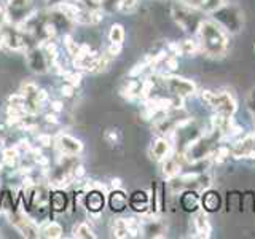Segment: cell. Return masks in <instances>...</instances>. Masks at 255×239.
Segmentation results:
<instances>
[{
  "instance_id": "obj_1",
  "label": "cell",
  "mask_w": 255,
  "mask_h": 239,
  "mask_svg": "<svg viewBox=\"0 0 255 239\" xmlns=\"http://www.w3.org/2000/svg\"><path fill=\"white\" fill-rule=\"evenodd\" d=\"M198 45L199 51L207 58L219 59L228 51V35L227 30L219 26L215 21H203L198 27Z\"/></svg>"
},
{
  "instance_id": "obj_2",
  "label": "cell",
  "mask_w": 255,
  "mask_h": 239,
  "mask_svg": "<svg viewBox=\"0 0 255 239\" xmlns=\"http://www.w3.org/2000/svg\"><path fill=\"white\" fill-rule=\"evenodd\" d=\"M219 137H220V134L215 129H212L207 134H201L193 143H190V145L183 150V156H185L188 163H198V161H201V159L214 155L215 148H217Z\"/></svg>"
},
{
  "instance_id": "obj_3",
  "label": "cell",
  "mask_w": 255,
  "mask_h": 239,
  "mask_svg": "<svg viewBox=\"0 0 255 239\" xmlns=\"http://www.w3.org/2000/svg\"><path fill=\"white\" fill-rule=\"evenodd\" d=\"M171 14H172V19L175 21V24L185 32H190V34H195L198 32L199 24L203 22L201 18V10L198 8L191 6L185 2H175L171 8Z\"/></svg>"
},
{
  "instance_id": "obj_4",
  "label": "cell",
  "mask_w": 255,
  "mask_h": 239,
  "mask_svg": "<svg viewBox=\"0 0 255 239\" xmlns=\"http://www.w3.org/2000/svg\"><path fill=\"white\" fill-rule=\"evenodd\" d=\"M201 101L209 106L215 114H222V115H230L233 117L238 110V104L235 101V98L230 93L225 91H201Z\"/></svg>"
},
{
  "instance_id": "obj_5",
  "label": "cell",
  "mask_w": 255,
  "mask_h": 239,
  "mask_svg": "<svg viewBox=\"0 0 255 239\" xmlns=\"http://www.w3.org/2000/svg\"><path fill=\"white\" fill-rule=\"evenodd\" d=\"M214 14L219 26H222L230 34H238L244 26V13L235 5L223 3L214 11Z\"/></svg>"
},
{
  "instance_id": "obj_6",
  "label": "cell",
  "mask_w": 255,
  "mask_h": 239,
  "mask_svg": "<svg viewBox=\"0 0 255 239\" xmlns=\"http://www.w3.org/2000/svg\"><path fill=\"white\" fill-rule=\"evenodd\" d=\"M188 118L187 112L183 110L182 107L177 109H171L161 114V117L155 120L153 123V129L155 132H158L159 135H169L172 134L175 129L179 127L180 123H183Z\"/></svg>"
},
{
  "instance_id": "obj_7",
  "label": "cell",
  "mask_w": 255,
  "mask_h": 239,
  "mask_svg": "<svg viewBox=\"0 0 255 239\" xmlns=\"http://www.w3.org/2000/svg\"><path fill=\"white\" fill-rule=\"evenodd\" d=\"M174 191H182V190H203L211 185V179L204 175L203 172H190L183 175H175L174 179L169 180Z\"/></svg>"
},
{
  "instance_id": "obj_8",
  "label": "cell",
  "mask_w": 255,
  "mask_h": 239,
  "mask_svg": "<svg viewBox=\"0 0 255 239\" xmlns=\"http://www.w3.org/2000/svg\"><path fill=\"white\" fill-rule=\"evenodd\" d=\"M201 126H199L195 120L191 118H187L185 121L180 123L179 127L172 132V135L175 137V142H177L179 145V150L183 153V150H185L190 143H193L199 135H201Z\"/></svg>"
},
{
  "instance_id": "obj_9",
  "label": "cell",
  "mask_w": 255,
  "mask_h": 239,
  "mask_svg": "<svg viewBox=\"0 0 255 239\" xmlns=\"http://www.w3.org/2000/svg\"><path fill=\"white\" fill-rule=\"evenodd\" d=\"M163 83L167 91L172 93L174 98L185 99L196 93V85L191 80L175 77V75H163Z\"/></svg>"
},
{
  "instance_id": "obj_10",
  "label": "cell",
  "mask_w": 255,
  "mask_h": 239,
  "mask_svg": "<svg viewBox=\"0 0 255 239\" xmlns=\"http://www.w3.org/2000/svg\"><path fill=\"white\" fill-rule=\"evenodd\" d=\"M56 8H58L61 14H64L70 21H75L78 24H91V8L85 6L83 3L61 2Z\"/></svg>"
},
{
  "instance_id": "obj_11",
  "label": "cell",
  "mask_w": 255,
  "mask_h": 239,
  "mask_svg": "<svg viewBox=\"0 0 255 239\" xmlns=\"http://www.w3.org/2000/svg\"><path fill=\"white\" fill-rule=\"evenodd\" d=\"M11 223L13 227L19 231L24 238H40V228L37 223L27 217L24 212H14L11 215Z\"/></svg>"
},
{
  "instance_id": "obj_12",
  "label": "cell",
  "mask_w": 255,
  "mask_h": 239,
  "mask_svg": "<svg viewBox=\"0 0 255 239\" xmlns=\"http://www.w3.org/2000/svg\"><path fill=\"white\" fill-rule=\"evenodd\" d=\"M2 32V46L6 50L11 51H26L27 50V42L26 37H24V32L11 27L6 30H0Z\"/></svg>"
},
{
  "instance_id": "obj_13",
  "label": "cell",
  "mask_w": 255,
  "mask_h": 239,
  "mask_svg": "<svg viewBox=\"0 0 255 239\" xmlns=\"http://www.w3.org/2000/svg\"><path fill=\"white\" fill-rule=\"evenodd\" d=\"M212 129L217 131L220 135H227V137H235V135L241 134V127H239L233 117L215 114L212 117Z\"/></svg>"
},
{
  "instance_id": "obj_14",
  "label": "cell",
  "mask_w": 255,
  "mask_h": 239,
  "mask_svg": "<svg viewBox=\"0 0 255 239\" xmlns=\"http://www.w3.org/2000/svg\"><path fill=\"white\" fill-rule=\"evenodd\" d=\"M56 148L61 155H70V156H77L83 151V143L80 139L74 137V135L69 134H58V137L54 140Z\"/></svg>"
},
{
  "instance_id": "obj_15",
  "label": "cell",
  "mask_w": 255,
  "mask_h": 239,
  "mask_svg": "<svg viewBox=\"0 0 255 239\" xmlns=\"http://www.w3.org/2000/svg\"><path fill=\"white\" fill-rule=\"evenodd\" d=\"M26 61H27V66L30 67V70L37 72V74H45V72L51 66V62H50V59H48V56H46V53L42 46L27 51Z\"/></svg>"
},
{
  "instance_id": "obj_16",
  "label": "cell",
  "mask_w": 255,
  "mask_h": 239,
  "mask_svg": "<svg viewBox=\"0 0 255 239\" xmlns=\"http://www.w3.org/2000/svg\"><path fill=\"white\" fill-rule=\"evenodd\" d=\"M183 161H185V156H183L182 151L180 153L177 151L175 155H172V156L169 155L167 158H164L163 159V169H161L163 177L166 180H171L175 177V175H179L182 167H183Z\"/></svg>"
},
{
  "instance_id": "obj_17",
  "label": "cell",
  "mask_w": 255,
  "mask_h": 239,
  "mask_svg": "<svg viewBox=\"0 0 255 239\" xmlns=\"http://www.w3.org/2000/svg\"><path fill=\"white\" fill-rule=\"evenodd\" d=\"M32 6V0H6L8 16L11 21H26L29 8Z\"/></svg>"
},
{
  "instance_id": "obj_18",
  "label": "cell",
  "mask_w": 255,
  "mask_h": 239,
  "mask_svg": "<svg viewBox=\"0 0 255 239\" xmlns=\"http://www.w3.org/2000/svg\"><path fill=\"white\" fill-rule=\"evenodd\" d=\"M171 142L166 137H158L150 147V158L155 159V161H163L164 158L171 155Z\"/></svg>"
},
{
  "instance_id": "obj_19",
  "label": "cell",
  "mask_w": 255,
  "mask_h": 239,
  "mask_svg": "<svg viewBox=\"0 0 255 239\" xmlns=\"http://www.w3.org/2000/svg\"><path fill=\"white\" fill-rule=\"evenodd\" d=\"M104 195H107V193H104L99 188H91L90 193L85 195L86 207L90 209V212L99 214L104 209Z\"/></svg>"
},
{
  "instance_id": "obj_20",
  "label": "cell",
  "mask_w": 255,
  "mask_h": 239,
  "mask_svg": "<svg viewBox=\"0 0 255 239\" xmlns=\"http://www.w3.org/2000/svg\"><path fill=\"white\" fill-rule=\"evenodd\" d=\"M193 225L196 230V238H209L211 236V223L207 219V214L204 209L198 211L193 217Z\"/></svg>"
},
{
  "instance_id": "obj_21",
  "label": "cell",
  "mask_w": 255,
  "mask_h": 239,
  "mask_svg": "<svg viewBox=\"0 0 255 239\" xmlns=\"http://www.w3.org/2000/svg\"><path fill=\"white\" fill-rule=\"evenodd\" d=\"M128 203H129V199H128V195L125 193L123 190H120V188H115L114 193L109 196V204H110L112 211H114V212H122V211H125Z\"/></svg>"
},
{
  "instance_id": "obj_22",
  "label": "cell",
  "mask_w": 255,
  "mask_h": 239,
  "mask_svg": "<svg viewBox=\"0 0 255 239\" xmlns=\"http://www.w3.org/2000/svg\"><path fill=\"white\" fill-rule=\"evenodd\" d=\"M142 233L147 238H164L166 227L159 220H147L145 225L142 227Z\"/></svg>"
},
{
  "instance_id": "obj_23",
  "label": "cell",
  "mask_w": 255,
  "mask_h": 239,
  "mask_svg": "<svg viewBox=\"0 0 255 239\" xmlns=\"http://www.w3.org/2000/svg\"><path fill=\"white\" fill-rule=\"evenodd\" d=\"M201 204L204 207V211H209V212H215V211H219L220 209V206H222V199L219 196L217 191H204V195L201 196Z\"/></svg>"
},
{
  "instance_id": "obj_24",
  "label": "cell",
  "mask_w": 255,
  "mask_h": 239,
  "mask_svg": "<svg viewBox=\"0 0 255 239\" xmlns=\"http://www.w3.org/2000/svg\"><path fill=\"white\" fill-rule=\"evenodd\" d=\"M182 2L195 6V8H198V10H201V11L214 13L217 8H220L223 3H225V0H182Z\"/></svg>"
},
{
  "instance_id": "obj_25",
  "label": "cell",
  "mask_w": 255,
  "mask_h": 239,
  "mask_svg": "<svg viewBox=\"0 0 255 239\" xmlns=\"http://www.w3.org/2000/svg\"><path fill=\"white\" fill-rule=\"evenodd\" d=\"M62 233H64V230L58 222H48L40 228V236L46 239H58L62 236Z\"/></svg>"
},
{
  "instance_id": "obj_26",
  "label": "cell",
  "mask_w": 255,
  "mask_h": 239,
  "mask_svg": "<svg viewBox=\"0 0 255 239\" xmlns=\"http://www.w3.org/2000/svg\"><path fill=\"white\" fill-rule=\"evenodd\" d=\"M148 203H150V198L145 191H135L129 199V204L132 206V209H135L137 212H147Z\"/></svg>"
},
{
  "instance_id": "obj_27",
  "label": "cell",
  "mask_w": 255,
  "mask_h": 239,
  "mask_svg": "<svg viewBox=\"0 0 255 239\" xmlns=\"http://www.w3.org/2000/svg\"><path fill=\"white\" fill-rule=\"evenodd\" d=\"M180 204L185 211H195L199 204V198L196 196L195 190H185L180 196Z\"/></svg>"
},
{
  "instance_id": "obj_28",
  "label": "cell",
  "mask_w": 255,
  "mask_h": 239,
  "mask_svg": "<svg viewBox=\"0 0 255 239\" xmlns=\"http://www.w3.org/2000/svg\"><path fill=\"white\" fill-rule=\"evenodd\" d=\"M112 235L118 239L129 238V230H128L126 219H115L114 220V223H112Z\"/></svg>"
},
{
  "instance_id": "obj_29",
  "label": "cell",
  "mask_w": 255,
  "mask_h": 239,
  "mask_svg": "<svg viewBox=\"0 0 255 239\" xmlns=\"http://www.w3.org/2000/svg\"><path fill=\"white\" fill-rule=\"evenodd\" d=\"M72 236L78 238V239H94L96 235L93 233V230L86 225V223H78L72 230Z\"/></svg>"
},
{
  "instance_id": "obj_30",
  "label": "cell",
  "mask_w": 255,
  "mask_h": 239,
  "mask_svg": "<svg viewBox=\"0 0 255 239\" xmlns=\"http://www.w3.org/2000/svg\"><path fill=\"white\" fill-rule=\"evenodd\" d=\"M109 40L110 43H123L125 40V27L122 24H114L109 30Z\"/></svg>"
},
{
  "instance_id": "obj_31",
  "label": "cell",
  "mask_w": 255,
  "mask_h": 239,
  "mask_svg": "<svg viewBox=\"0 0 255 239\" xmlns=\"http://www.w3.org/2000/svg\"><path fill=\"white\" fill-rule=\"evenodd\" d=\"M50 203H51V207L56 211V212H61L66 209V203H67V198L64 193L58 191V193H54L50 196Z\"/></svg>"
},
{
  "instance_id": "obj_32",
  "label": "cell",
  "mask_w": 255,
  "mask_h": 239,
  "mask_svg": "<svg viewBox=\"0 0 255 239\" xmlns=\"http://www.w3.org/2000/svg\"><path fill=\"white\" fill-rule=\"evenodd\" d=\"M2 156H3V164L5 166H10V167H13L14 164H16V161H18V158H19V151H18V148H13V147H10V148H5L3 150V153H2Z\"/></svg>"
},
{
  "instance_id": "obj_33",
  "label": "cell",
  "mask_w": 255,
  "mask_h": 239,
  "mask_svg": "<svg viewBox=\"0 0 255 239\" xmlns=\"http://www.w3.org/2000/svg\"><path fill=\"white\" fill-rule=\"evenodd\" d=\"M128 230H129V238H135L142 235V223L137 219H126Z\"/></svg>"
},
{
  "instance_id": "obj_34",
  "label": "cell",
  "mask_w": 255,
  "mask_h": 239,
  "mask_svg": "<svg viewBox=\"0 0 255 239\" xmlns=\"http://www.w3.org/2000/svg\"><path fill=\"white\" fill-rule=\"evenodd\" d=\"M62 77L67 80V83H70L72 86H80L82 83V74L80 72H66L64 70Z\"/></svg>"
},
{
  "instance_id": "obj_35",
  "label": "cell",
  "mask_w": 255,
  "mask_h": 239,
  "mask_svg": "<svg viewBox=\"0 0 255 239\" xmlns=\"http://www.w3.org/2000/svg\"><path fill=\"white\" fill-rule=\"evenodd\" d=\"M135 6H137V0H118V3H117L118 10L125 13L132 11Z\"/></svg>"
},
{
  "instance_id": "obj_36",
  "label": "cell",
  "mask_w": 255,
  "mask_h": 239,
  "mask_svg": "<svg viewBox=\"0 0 255 239\" xmlns=\"http://www.w3.org/2000/svg\"><path fill=\"white\" fill-rule=\"evenodd\" d=\"M64 45H66V50H67V53L70 54V56H77V53H78V45H77V42H74V38H72L70 35H66L64 37Z\"/></svg>"
},
{
  "instance_id": "obj_37",
  "label": "cell",
  "mask_w": 255,
  "mask_h": 239,
  "mask_svg": "<svg viewBox=\"0 0 255 239\" xmlns=\"http://www.w3.org/2000/svg\"><path fill=\"white\" fill-rule=\"evenodd\" d=\"M37 142L38 143H42V145L43 147H50L51 145V143H53V137H51V135L50 134H38L37 135Z\"/></svg>"
},
{
  "instance_id": "obj_38",
  "label": "cell",
  "mask_w": 255,
  "mask_h": 239,
  "mask_svg": "<svg viewBox=\"0 0 255 239\" xmlns=\"http://www.w3.org/2000/svg\"><path fill=\"white\" fill-rule=\"evenodd\" d=\"M74 91H75V86H72L70 83H66L61 86V94L64 98H72V96H74Z\"/></svg>"
},
{
  "instance_id": "obj_39",
  "label": "cell",
  "mask_w": 255,
  "mask_h": 239,
  "mask_svg": "<svg viewBox=\"0 0 255 239\" xmlns=\"http://www.w3.org/2000/svg\"><path fill=\"white\" fill-rule=\"evenodd\" d=\"M107 53L112 56V58H114V56H118L120 53H122V43H110Z\"/></svg>"
},
{
  "instance_id": "obj_40",
  "label": "cell",
  "mask_w": 255,
  "mask_h": 239,
  "mask_svg": "<svg viewBox=\"0 0 255 239\" xmlns=\"http://www.w3.org/2000/svg\"><path fill=\"white\" fill-rule=\"evenodd\" d=\"M34 159H35V163L38 164V166H43V167H46L48 164H50V159H48L45 155H42V153H35L34 155Z\"/></svg>"
},
{
  "instance_id": "obj_41",
  "label": "cell",
  "mask_w": 255,
  "mask_h": 239,
  "mask_svg": "<svg viewBox=\"0 0 255 239\" xmlns=\"http://www.w3.org/2000/svg\"><path fill=\"white\" fill-rule=\"evenodd\" d=\"M80 3H83L85 6H88V8H96V6H99L101 3H102V0H78Z\"/></svg>"
},
{
  "instance_id": "obj_42",
  "label": "cell",
  "mask_w": 255,
  "mask_h": 239,
  "mask_svg": "<svg viewBox=\"0 0 255 239\" xmlns=\"http://www.w3.org/2000/svg\"><path fill=\"white\" fill-rule=\"evenodd\" d=\"M45 120H46V123H53V124L59 123V120H58V117H56V114H46Z\"/></svg>"
},
{
  "instance_id": "obj_43",
  "label": "cell",
  "mask_w": 255,
  "mask_h": 239,
  "mask_svg": "<svg viewBox=\"0 0 255 239\" xmlns=\"http://www.w3.org/2000/svg\"><path fill=\"white\" fill-rule=\"evenodd\" d=\"M46 99H48V93H46L45 90H38V93H37V101H38L40 104H43Z\"/></svg>"
},
{
  "instance_id": "obj_44",
  "label": "cell",
  "mask_w": 255,
  "mask_h": 239,
  "mask_svg": "<svg viewBox=\"0 0 255 239\" xmlns=\"http://www.w3.org/2000/svg\"><path fill=\"white\" fill-rule=\"evenodd\" d=\"M83 175H85V167L82 164H77V167H75V179L83 177Z\"/></svg>"
},
{
  "instance_id": "obj_45",
  "label": "cell",
  "mask_w": 255,
  "mask_h": 239,
  "mask_svg": "<svg viewBox=\"0 0 255 239\" xmlns=\"http://www.w3.org/2000/svg\"><path fill=\"white\" fill-rule=\"evenodd\" d=\"M64 107H62V102H59V101H54V102H51V110L53 112H61Z\"/></svg>"
},
{
  "instance_id": "obj_46",
  "label": "cell",
  "mask_w": 255,
  "mask_h": 239,
  "mask_svg": "<svg viewBox=\"0 0 255 239\" xmlns=\"http://www.w3.org/2000/svg\"><path fill=\"white\" fill-rule=\"evenodd\" d=\"M106 139L110 140V142H115L117 140V132L115 131H107L106 132Z\"/></svg>"
},
{
  "instance_id": "obj_47",
  "label": "cell",
  "mask_w": 255,
  "mask_h": 239,
  "mask_svg": "<svg viewBox=\"0 0 255 239\" xmlns=\"http://www.w3.org/2000/svg\"><path fill=\"white\" fill-rule=\"evenodd\" d=\"M5 18H6V13L3 11V8L0 6V29H2V26H3V22H5Z\"/></svg>"
},
{
  "instance_id": "obj_48",
  "label": "cell",
  "mask_w": 255,
  "mask_h": 239,
  "mask_svg": "<svg viewBox=\"0 0 255 239\" xmlns=\"http://www.w3.org/2000/svg\"><path fill=\"white\" fill-rule=\"evenodd\" d=\"M112 187H114V190L115 188H122V180H120V179H112Z\"/></svg>"
},
{
  "instance_id": "obj_49",
  "label": "cell",
  "mask_w": 255,
  "mask_h": 239,
  "mask_svg": "<svg viewBox=\"0 0 255 239\" xmlns=\"http://www.w3.org/2000/svg\"><path fill=\"white\" fill-rule=\"evenodd\" d=\"M251 107L254 109V112H255V91H252V94H251Z\"/></svg>"
},
{
  "instance_id": "obj_50",
  "label": "cell",
  "mask_w": 255,
  "mask_h": 239,
  "mask_svg": "<svg viewBox=\"0 0 255 239\" xmlns=\"http://www.w3.org/2000/svg\"><path fill=\"white\" fill-rule=\"evenodd\" d=\"M0 48H2V32H0Z\"/></svg>"
},
{
  "instance_id": "obj_51",
  "label": "cell",
  "mask_w": 255,
  "mask_h": 239,
  "mask_svg": "<svg viewBox=\"0 0 255 239\" xmlns=\"http://www.w3.org/2000/svg\"><path fill=\"white\" fill-rule=\"evenodd\" d=\"M3 166H5L3 163H0V172H2V169H3Z\"/></svg>"
}]
</instances>
